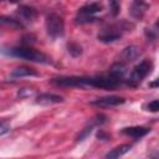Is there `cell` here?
<instances>
[{"mask_svg":"<svg viewBox=\"0 0 159 159\" xmlns=\"http://www.w3.org/2000/svg\"><path fill=\"white\" fill-rule=\"evenodd\" d=\"M52 83L62 87H76V88H104L113 89L117 88L122 81L112 76L109 72L98 76H70V77H57L51 81Z\"/></svg>","mask_w":159,"mask_h":159,"instance_id":"1","label":"cell"},{"mask_svg":"<svg viewBox=\"0 0 159 159\" xmlns=\"http://www.w3.org/2000/svg\"><path fill=\"white\" fill-rule=\"evenodd\" d=\"M2 53L16 57V58H21V60H26L30 62H35V63H50L51 58L45 55L41 51H37L32 47L29 46H19V47H12L9 48V51L2 50Z\"/></svg>","mask_w":159,"mask_h":159,"instance_id":"2","label":"cell"},{"mask_svg":"<svg viewBox=\"0 0 159 159\" xmlns=\"http://www.w3.org/2000/svg\"><path fill=\"white\" fill-rule=\"evenodd\" d=\"M132 27H133V24H130L125 20H122V21H118V22H114V24H111V25L103 27L98 32L97 39L103 43H112V42H116L117 40H119L123 36V32L130 30Z\"/></svg>","mask_w":159,"mask_h":159,"instance_id":"3","label":"cell"},{"mask_svg":"<svg viewBox=\"0 0 159 159\" xmlns=\"http://www.w3.org/2000/svg\"><path fill=\"white\" fill-rule=\"evenodd\" d=\"M152 70H153V63L150 60H143L142 62H139L134 68L133 71L130 72L129 77L127 78L125 83L130 87H137L139 86L143 80L152 73Z\"/></svg>","mask_w":159,"mask_h":159,"instance_id":"4","label":"cell"},{"mask_svg":"<svg viewBox=\"0 0 159 159\" xmlns=\"http://www.w3.org/2000/svg\"><path fill=\"white\" fill-rule=\"evenodd\" d=\"M45 25H46V31L50 37L52 39H58L62 37L65 34V21L62 19V16H60L56 12H50L46 16L45 20Z\"/></svg>","mask_w":159,"mask_h":159,"instance_id":"5","label":"cell"},{"mask_svg":"<svg viewBox=\"0 0 159 159\" xmlns=\"http://www.w3.org/2000/svg\"><path fill=\"white\" fill-rule=\"evenodd\" d=\"M103 9L101 2H89L83 5L82 7L78 9L77 16H76V22L77 24H88V22H94L98 19L94 17L97 12H101Z\"/></svg>","mask_w":159,"mask_h":159,"instance_id":"6","label":"cell"},{"mask_svg":"<svg viewBox=\"0 0 159 159\" xmlns=\"http://www.w3.org/2000/svg\"><path fill=\"white\" fill-rule=\"evenodd\" d=\"M16 15L19 16L17 20L20 22L31 24L37 17V10L32 6H29V5H19L17 10H16Z\"/></svg>","mask_w":159,"mask_h":159,"instance_id":"7","label":"cell"},{"mask_svg":"<svg viewBox=\"0 0 159 159\" xmlns=\"http://www.w3.org/2000/svg\"><path fill=\"white\" fill-rule=\"evenodd\" d=\"M124 102H125V99L123 97H119V96H106V97H101V98H97V99L92 101L91 104L106 108V107H116V106L123 104Z\"/></svg>","mask_w":159,"mask_h":159,"instance_id":"8","label":"cell"},{"mask_svg":"<svg viewBox=\"0 0 159 159\" xmlns=\"http://www.w3.org/2000/svg\"><path fill=\"white\" fill-rule=\"evenodd\" d=\"M142 55L140 50L137 46H127L125 48H123V51L119 55V62L122 63H129V62H134L135 60L139 58V56Z\"/></svg>","mask_w":159,"mask_h":159,"instance_id":"9","label":"cell"},{"mask_svg":"<svg viewBox=\"0 0 159 159\" xmlns=\"http://www.w3.org/2000/svg\"><path fill=\"white\" fill-rule=\"evenodd\" d=\"M149 130H150L149 128H145V127H142V125H133V127L122 128L120 129V133L124 134V135L132 137L134 139H140L144 135H147L149 133Z\"/></svg>","mask_w":159,"mask_h":159,"instance_id":"10","label":"cell"},{"mask_svg":"<svg viewBox=\"0 0 159 159\" xmlns=\"http://www.w3.org/2000/svg\"><path fill=\"white\" fill-rule=\"evenodd\" d=\"M148 9H149V4L144 2V1H138L137 0V1L132 2L130 7H129V12H130V15L134 19L140 20V19H143V16H144V14L147 12Z\"/></svg>","mask_w":159,"mask_h":159,"instance_id":"11","label":"cell"},{"mask_svg":"<svg viewBox=\"0 0 159 159\" xmlns=\"http://www.w3.org/2000/svg\"><path fill=\"white\" fill-rule=\"evenodd\" d=\"M61 102H63V98L53 93H41L40 96L36 97V103L41 106H51V104H56Z\"/></svg>","mask_w":159,"mask_h":159,"instance_id":"12","label":"cell"},{"mask_svg":"<svg viewBox=\"0 0 159 159\" xmlns=\"http://www.w3.org/2000/svg\"><path fill=\"white\" fill-rule=\"evenodd\" d=\"M130 144H120L118 147H114L103 157V159H119L120 157L127 154L130 150Z\"/></svg>","mask_w":159,"mask_h":159,"instance_id":"13","label":"cell"},{"mask_svg":"<svg viewBox=\"0 0 159 159\" xmlns=\"http://www.w3.org/2000/svg\"><path fill=\"white\" fill-rule=\"evenodd\" d=\"M29 76H39V73L34 68H30L26 66L17 67L10 73V78H21V77H29Z\"/></svg>","mask_w":159,"mask_h":159,"instance_id":"14","label":"cell"},{"mask_svg":"<svg viewBox=\"0 0 159 159\" xmlns=\"http://www.w3.org/2000/svg\"><path fill=\"white\" fill-rule=\"evenodd\" d=\"M145 35H147V37H149L150 40L159 39V19H158V21H157L150 29H147V30H145Z\"/></svg>","mask_w":159,"mask_h":159,"instance_id":"15","label":"cell"},{"mask_svg":"<svg viewBox=\"0 0 159 159\" xmlns=\"http://www.w3.org/2000/svg\"><path fill=\"white\" fill-rule=\"evenodd\" d=\"M67 50H68V53L72 57H78L82 53V47L76 42H68L67 43Z\"/></svg>","mask_w":159,"mask_h":159,"instance_id":"16","label":"cell"},{"mask_svg":"<svg viewBox=\"0 0 159 159\" xmlns=\"http://www.w3.org/2000/svg\"><path fill=\"white\" fill-rule=\"evenodd\" d=\"M0 21H1V24H4V25H10V26H12V27H15V29H21V27H24V24H22V22H20L19 20H15V19H11V17L1 16Z\"/></svg>","mask_w":159,"mask_h":159,"instance_id":"17","label":"cell"},{"mask_svg":"<svg viewBox=\"0 0 159 159\" xmlns=\"http://www.w3.org/2000/svg\"><path fill=\"white\" fill-rule=\"evenodd\" d=\"M144 108L148 111V112H159V99H154L149 103H147L144 106Z\"/></svg>","mask_w":159,"mask_h":159,"instance_id":"18","label":"cell"},{"mask_svg":"<svg viewBox=\"0 0 159 159\" xmlns=\"http://www.w3.org/2000/svg\"><path fill=\"white\" fill-rule=\"evenodd\" d=\"M34 93H35V89H32V88H20L17 91V97H20V98H27V97L32 96Z\"/></svg>","mask_w":159,"mask_h":159,"instance_id":"19","label":"cell"},{"mask_svg":"<svg viewBox=\"0 0 159 159\" xmlns=\"http://www.w3.org/2000/svg\"><path fill=\"white\" fill-rule=\"evenodd\" d=\"M109 10H111L112 16H117L119 10H120V4L117 2V1H111L109 2Z\"/></svg>","mask_w":159,"mask_h":159,"instance_id":"20","label":"cell"},{"mask_svg":"<svg viewBox=\"0 0 159 159\" xmlns=\"http://www.w3.org/2000/svg\"><path fill=\"white\" fill-rule=\"evenodd\" d=\"M35 40H36V37L34 35H31V34L30 35H25V36L21 37V43H22V46H29L30 43H34Z\"/></svg>","mask_w":159,"mask_h":159,"instance_id":"21","label":"cell"},{"mask_svg":"<svg viewBox=\"0 0 159 159\" xmlns=\"http://www.w3.org/2000/svg\"><path fill=\"white\" fill-rule=\"evenodd\" d=\"M9 130H10V124H6L5 122H1V124H0V135H4Z\"/></svg>","mask_w":159,"mask_h":159,"instance_id":"22","label":"cell"},{"mask_svg":"<svg viewBox=\"0 0 159 159\" xmlns=\"http://www.w3.org/2000/svg\"><path fill=\"white\" fill-rule=\"evenodd\" d=\"M97 137H98L99 139H107V138H108V135H107V134H104V133H103L102 130H99V132H98Z\"/></svg>","mask_w":159,"mask_h":159,"instance_id":"23","label":"cell"},{"mask_svg":"<svg viewBox=\"0 0 159 159\" xmlns=\"http://www.w3.org/2000/svg\"><path fill=\"white\" fill-rule=\"evenodd\" d=\"M149 87H159V78H157L153 82H150L149 83Z\"/></svg>","mask_w":159,"mask_h":159,"instance_id":"24","label":"cell"},{"mask_svg":"<svg viewBox=\"0 0 159 159\" xmlns=\"http://www.w3.org/2000/svg\"><path fill=\"white\" fill-rule=\"evenodd\" d=\"M150 158H152V159H159V152H158V153H153V154L150 155Z\"/></svg>","mask_w":159,"mask_h":159,"instance_id":"25","label":"cell"}]
</instances>
